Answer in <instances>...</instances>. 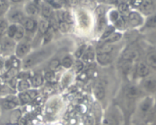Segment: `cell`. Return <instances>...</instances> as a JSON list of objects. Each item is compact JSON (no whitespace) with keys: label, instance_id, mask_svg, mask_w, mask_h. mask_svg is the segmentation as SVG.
<instances>
[{"label":"cell","instance_id":"6da1fadb","mask_svg":"<svg viewBox=\"0 0 156 125\" xmlns=\"http://www.w3.org/2000/svg\"><path fill=\"white\" fill-rule=\"evenodd\" d=\"M47 56H48L47 50H40V51H37L36 53H32L31 55L25 58V59L23 62V68H30V67L34 66L35 64L44 60Z\"/></svg>","mask_w":156,"mask_h":125},{"label":"cell","instance_id":"7a4b0ae2","mask_svg":"<svg viewBox=\"0 0 156 125\" xmlns=\"http://www.w3.org/2000/svg\"><path fill=\"white\" fill-rule=\"evenodd\" d=\"M15 47V42L12 39L9 38V37H4L0 40V50L1 51L9 52L12 50Z\"/></svg>","mask_w":156,"mask_h":125},{"label":"cell","instance_id":"3957f363","mask_svg":"<svg viewBox=\"0 0 156 125\" xmlns=\"http://www.w3.org/2000/svg\"><path fill=\"white\" fill-rule=\"evenodd\" d=\"M30 46L28 43H21L17 46L16 50H15V54H16L17 57L18 58H22L24 56L28 53L30 51Z\"/></svg>","mask_w":156,"mask_h":125},{"label":"cell","instance_id":"277c9868","mask_svg":"<svg viewBox=\"0 0 156 125\" xmlns=\"http://www.w3.org/2000/svg\"><path fill=\"white\" fill-rule=\"evenodd\" d=\"M139 7L143 14L149 15L154 11V2L152 1H142Z\"/></svg>","mask_w":156,"mask_h":125},{"label":"cell","instance_id":"5b68a950","mask_svg":"<svg viewBox=\"0 0 156 125\" xmlns=\"http://www.w3.org/2000/svg\"><path fill=\"white\" fill-rule=\"evenodd\" d=\"M128 18H129V23L132 26H139L143 23V18L141 15L136 12H130Z\"/></svg>","mask_w":156,"mask_h":125},{"label":"cell","instance_id":"8992f818","mask_svg":"<svg viewBox=\"0 0 156 125\" xmlns=\"http://www.w3.org/2000/svg\"><path fill=\"white\" fill-rule=\"evenodd\" d=\"M94 95L99 100H102L105 96V89L101 82H96L94 86Z\"/></svg>","mask_w":156,"mask_h":125},{"label":"cell","instance_id":"52a82bcc","mask_svg":"<svg viewBox=\"0 0 156 125\" xmlns=\"http://www.w3.org/2000/svg\"><path fill=\"white\" fill-rule=\"evenodd\" d=\"M125 95H126V98H136L140 95V90L135 85H129L126 88Z\"/></svg>","mask_w":156,"mask_h":125},{"label":"cell","instance_id":"ba28073f","mask_svg":"<svg viewBox=\"0 0 156 125\" xmlns=\"http://www.w3.org/2000/svg\"><path fill=\"white\" fill-rule=\"evenodd\" d=\"M21 23L22 27L29 31L34 30L36 27V21L30 18H24L22 21H21Z\"/></svg>","mask_w":156,"mask_h":125},{"label":"cell","instance_id":"9c48e42d","mask_svg":"<svg viewBox=\"0 0 156 125\" xmlns=\"http://www.w3.org/2000/svg\"><path fill=\"white\" fill-rule=\"evenodd\" d=\"M143 87L148 91H151V92L156 91V79L149 78L146 79L143 82Z\"/></svg>","mask_w":156,"mask_h":125},{"label":"cell","instance_id":"30bf717a","mask_svg":"<svg viewBox=\"0 0 156 125\" xmlns=\"http://www.w3.org/2000/svg\"><path fill=\"white\" fill-rule=\"evenodd\" d=\"M149 73V66L145 62H140L137 66L136 73L140 77H145Z\"/></svg>","mask_w":156,"mask_h":125},{"label":"cell","instance_id":"8fae6325","mask_svg":"<svg viewBox=\"0 0 156 125\" xmlns=\"http://www.w3.org/2000/svg\"><path fill=\"white\" fill-rule=\"evenodd\" d=\"M9 18L12 22H21L24 18L23 14L20 11H12L9 15Z\"/></svg>","mask_w":156,"mask_h":125},{"label":"cell","instance_id":"7c38bea8","mask_svg":"<svg viewBox=\"0 0 156 125\" xmlns=\"http://www.w3.org/2000/svg\"><path fill=\"white\" fill-rule=\"evenodd\" d=\"M79 21L80 23V25L82 27H88L89 26L90 19L85 12H80L79 13Z\"/></svg>","mask_w":156,"mask_h":125},{"label":"cell","instance_id":"4fadbf2b","mask_svg":"<svg viewBox=\"0 0 156 125\" xmlns=\"http://www.w3.org/2000/svg\"><path fill=\"white\" fill-rule=\"evenodd\" d=\"M137 57H138V53H137V51H136L134 50H129L127 51H125L123 55V59H125L126 62H129V61L136 59Z\"/></svg>","mask_w":156,"mask_h":125},{"label":"cell","instance_id":"5bb4252c","mask_svg":"<svg viewBox=\"0 0 156 125\" xmlns=\"http://www.w3.org/2000/svg\"><path fill=\"white\" fill-rule=\"evenodd\" d=\"M37 95V91H33V90H30V91H27V92H24L21 94L20 97H21V100L24 102H28L30 101H31L32 99L34 98Z\"/></svg>","mask_w":156,"mask_h":125},{"label":"cell","instance_id":"9a60e30c","mask_svg":"<svg viewBox=\"0 0 156 125\" xmlns=\"http://www.w3.org/2000/svg\"><path fill=\"white\" fill-rule=\"evenodd\" d=\"M146 64L149 66L156 69V52H150L146 56Z\"/></svg>","mask_w":156,"mask_h":125},{"label":"cell","instance_id":"2e32d148","mask_svg":"<svg viewBox=\"0 0 156 125\" xmlns=\"http://www.w3.org/2000/svg\"><path fill=\"white\" fill-rule=\"evenodd\" d=\"M114 46L111 44H105L98 48V54H109L111 52H112Z\"/></svg>","mask_w":156,"mask_h":125},{"label":"cell","instance_id":"e0dca14e","mask_svg":"<svg viewBox=\"0 0 156 125\" xmlns=\"http://www.w3.org/2000/svg\"><path fill=\"white\" fill-rule=\"evenodd\" d=\"M97 59L99 63L102 65H106L112 61V57L110 56V54H98Z\"/></svg>","mask_w":156,"mask_h":125},{"label":"cell","instance_id":"ac0fdd59","mask_svg":"<svg viewBox=\"0 0 156 125\" xmlns=\"http://www.w3.org/2000/svg\"><path fill=\"white\" fill-rule=\"evenodd\" d=\"M26 12L30 15H36L38 13V8L34 3H28L25 8Z\"/></svg>","mask_w":156,"mask_h":125},{"label":"cell","instance_id":"d6986e66","mask_svg":"<svg viewBox=\"0 0 156 125\" xmlns=\"http://www.w3.org/2000/svg\"><path fill=\"white\" fill-rule=\"evenodd\" d=\"M151 107H152V100H151L149 98H147L146 100H144L143 102V103L141 104V106H140V109L141 111L143 113H147L148 111L150 110Z\"/></svg>","mask_w":156,"mask_h":125},{"label":"cell","instance_id":"ffe728a7","mask_svg":"<svg viewBox=\"0 0 156 125\" xmlns=\"http://www.w3.org/2000/svg\"><path fill=\"white\" fill-rule=\"evenodd\" d=\"M59 18H61V20H62L61 21H65L68 24L73 22V16L69 12H61L60 15H59V16H58V19L59 20Z\"/></svg>","mask_w":156,"mask_h":125},{"label":"cell","instance_id":"44dd1931","mask_svg":"<svg viewBox=\"0 0 156 125\" xmlns=\"http://www.w3.org/2000/svg\"><path fill=\"white\" fill-rule=\"evenodd\" d=\"M42 15L44 18H48L51 17L53 15V12H52V8L50 5L48 4H44L42 6Z\"/></svg>","mask_w":156,"mask_h":125},{"label":"cell","instance_id":"7402d4cb","mask_svg":"<svg viewBox=\"0 0 156 125\" xmlns=\"http://www.w3.org/2000/svg\"><path fill=\"white\" fill-rule=\"evenodd\" d=\"M2 106L5 109H12V108L16 106V103L12 100H11L10 98L7 97L6 99H5L2 102Z\"/></svg>","mask_w":156,"mask_h":125},{"label":"cell","instance_id":"603a6c76","mask_svg":"<svg viewBox=\"0 0 156 125\" xmlns=\"http://www.w3.org/2000/svg\"><path fill=\"white\" fill-rule=\"evenodd\" d=\"M122 34L120 33H113L108 39L106 40V44H111V43H114L118 41L119 40L121 39Z\"/></svg>","mask_w":156,"mask_h":125},{"label":"cell","instance_id":"cb8c5ba5","mask_svg":"<svg viewBox=\"0 0 156 125\" xmlns=\"http://www.w3.org/2000/svg\"><path fill=\"white\" fill-rule=\"evenodd\" d=\"M17 29H18V26L15 25V24H12V25L9 26L7 29V31H6L7 37H9L11 39L15 38V35L17 32Z\"/></svg>","mask_w":156,"mask_h":125},{"label":"cell","instance_id":"d4e9b609","mask_svg":"<svg viewBox=\"0 0 156 125\" xmlns=\"http://www.w3.org/2000/svg\"><path fill=\"white\" fill-rule=\"evenodd\" d=\"M8 27H9V24H8L7 21L3 18H0V36H2L6 33Z\"/></svg>","mask_w":156,"mask_h":125},{"label":"cell","instance_id":"484cf974","mask_svg":"<svg viewBox=\"0 0 156 125\" xmlns=\"http://www.w3.org/2000/svg\"><path fill=\"white\" fill-rule=\"evenodd\" d=\"M43 82H44V78L41 75H36L31 79L32 85L34 86H40L42 85Z\"/></svg>","mask_w":156,"mask_h":125},{"label":"cell","instance_id":"4316f807","mask_svg":"<svg viewBox=\"0 0 156 125\" xmlns=\"http://www.w3.org/2000/svg\"><path fill=\"white\" fill-rule=\"evenodd\" d=\"M24 36V28L22 26H18V29H17V32L15 35V40L18 41L22 39Z\"/></svg>","mask_w":156,"mask_h":125},{"label":"cell","instance_id":"83f0119b","mask_svg":"<svg viewBox=\"0 0 156 125\" xmlns=\"http://www.w3.org/2000/svg\"><path fill=\"white\" fill-rule=\"evenodd\" d=\"M114 29L115 28H114V26H112V25L108 26V27L105 29V31H104L103 34H102V36H101L102 39H108V38H109V37L111 36L113 33H114Z\"/></svg>","mask_w":156,"mask_h":125},{"label":"cell","instance_id":"f1b7e54d","mask_svg":"<svg viewBox=\"0 0 156 125\" xmlns=\"http://www.w3.org/2000/svg\"><path fill=\"white\" fill-rule=\"evenodd\" d=\"M50 28V26H49V23L47 21H41L39 24V30L41 31V33L45 34L46 32L48 30V29Z\"/></svg>","mask_w":156,"mask_h":125},{"label":"cell","instance_id":"f546056e","mask_svg":"<svg viewBox=\"0 0 156 125\" xmlns=\"http://www.w3.org/2000/svg\"><path fill=\"white\" fill-rule=\"evenodd\" d=\"M59 66H60V62L58 59H53V60H52L50 62V66H49V67L50 69V71L52 72H54L56 70H57L59 68Z\"/></svg>","mask_w":156,"mask_h":125},{"label":"cell","instance_id":"4dcf8cb0","mask_svg":"<svg viewBox=\"0 0 156 125\" xmlns=\"http://www.w3.org/2000/svg\"><path fill=\"white\" fill-rule=\"evenodd\" d=\"M106 25V19H105V16L99 17L98 21V31H101L104 29V27Z\"/></svg>","mask_w":156,"mask_h":125},{"label":"cell","instance_id":"1f68e13d","mask_svg":"<svg viewBox=\"0 0 156 125\" xmlns=\"http://www.w3.org/2000/svg\"><path fill=\"white\" fill-rule=\"evenodd\" d=\"M9 4L5 1H0V16L4 15L8 10Z\"/></svg>","mask_w":156,"mask_h":125},{"label":"cell","instance_id":"d6a6232c","mask_svg":"<svg viewBox=\"0 0 156 125\" xmlns=\"http://www.w3.org/2000/svg\"><path fill=\"white\" fill-rule=\"evenodd\" d=\"M62 64L65 68H70L73 65V59L69 57V56H66L62 59Z\"/></svg>","mask_w":156,"mask_h":125},{"label":"cell","instance_id":"836d02e7","mask_svg":"<svg viewBox=\"0 0 156 125\" xmlns=\"http://www.w3.org/2000/svg\"><path fill=\"white\" fill-rule=\"evenodd\" d=\"M146 25L150 27H156V14L149 17V19L146 21Z\"/></svg>","mask_w":156,"mask_h":125},{"label":"cell","instance_id":"e575fe53","mask_svg":"<svg viewBox=\"0 0 156 125\" xmlns=\"http://www.w3.org/2000/svg\"><path fill=\"white\" fill-rule=\"evenodd\" d=\"M104 125H117V121L115 120V118L109 116V117H105L104 120Z\"/></svg>","mask_w":156,"mask_h":125},{"label":"cell","instance_id":"d590c367","mask_svg":"<svg viewBox=\"0 0 156 125\" xmlns=\"http://www.w3.org/2000/svg\"><path fill=\"white\" fill-rule=\"evenodd\" d=\"M53 29H52L51 27H50V28L48 29V30L44 34V43L49 42V41L52 39V38H53Z\"/></svg>","mask_w":156,"mask_h":125},{"label":"cell","instance_id":"8d00e7d4","mask_svg":"<svg viewBox=\"0 0 156 125\" xmlns=\"http://www.w3.org/2000/svg\"><path fill=\"white\" fill-rule=\"evenodd\" d=\"M59 28L62 32H67L69 30V24L65 21H60V23H59Z\"/></svg>","mask_w":156,"mask_h":125},{"label":"cell","instance_id":"74e56055","mask_svg":"<svg viewBox=\"0 0 156 125\" xmlns=\"http://www.w3.org/2000/svg\"><path fill=\"white\" fill-rule=\"evenodd\" d=\"M45 79L48 82H53V81H55L56 80V76H55L54 73L52 71L47 72L45 74Z\"/></svg>","mask_w":156,"mask_h":125},{"label":"cell","instance_id":"f35d334b","mask_svg":"<svg viewBox=\"0 0 156 125\" xmlns=\"http://www.w3.org/2000/svg\"><path fill=\"white\" fill-rule=\"evenodd\" d=\"M119 18H120L119 12L116 10L111 11V13H110V19L112 21H117Z\"/></svg>","mask_w":156,"mask_h":125},{"label":"cell","instance_id":"ab89813d","mask_svg":"<svg viewBox=\"0 0 156 125\" xmlns=\"http://www.w3.org/2000/svg\"><path fill=\"white\" fill-rule=\"evenodd\" d=\"M119 10L122 13H126L129 10V5L126 2L120 3V5H119Z\"/></svg>","mask_w":156,"mask_h":125},{"label":"cell","instance_id":"60d3db41","mask_svg":"<svg viewBox=\"0 0 156 125\" xmlns=\"http://www.w3.org/2000/svg\"><path fill=\"white\" fill-rule=\"evenodd\" d=\"M74 69L76 73H79L83 69V63L81 61H77L74 65Z\"/></svg>","mask_w":156,"mask_h":125},{"label":"cell","instance_id":"b9f144b4","mask_svg":"<svg viewBox=\"0 0 156 125\" xmlns=\"http://www.w3.org/2000/svg\"><path fill=\"white\" fill-rule=\"evenodd\" d=\"M29 88V84L28 82H26V81H21L19 83V88L21 90H25Z\"/></svg>","mask_w":156,"mask_h":125},{"label":"cell","instance_id":"7bdbcfd3","mask_svg":"<svg viewBox=\"0 0 156 125\" xmlns=\"http://www.w3.org/2000/svg\"><path fill=\"white\" fill-rule=\"evenodd\" d=\"M84 50H85V47L82 46V47H80L77 50V51L76 52V57H81V56L83 55Z\"/></svg>","mask_w":156,"mask_h":125},{"label":"cell","instance_id":"ee69618b","mask_svg":"<svg viewBox=\"0 0 156 125\" xmlns=\"http://www.w3.org/2000/svg\"><path fill=\"white\" fill-rule=\"evenodd\" d=\"M96 12H97V15L98 16V18L99 17L104 16V15H105V9L102 7L98 8L97 10H96Z\"/></svg>","mask_w":156,"mask_h":125},{"label":"cell","instance_id":"f6af8a7d","mask_svg":"<svg viewBox=\"0 0 156 125\" xmlns=\"http://www.w3.org/2000/svg\"><path fill=\"white\" fill-rule=\"evenodd\" d=\"M116 24L117 25L118 27H123V25H124V21H123L122 18H119L117 21H116Z\"/></svg>","mask_w":156,"mask_h":125}]
</instances>
